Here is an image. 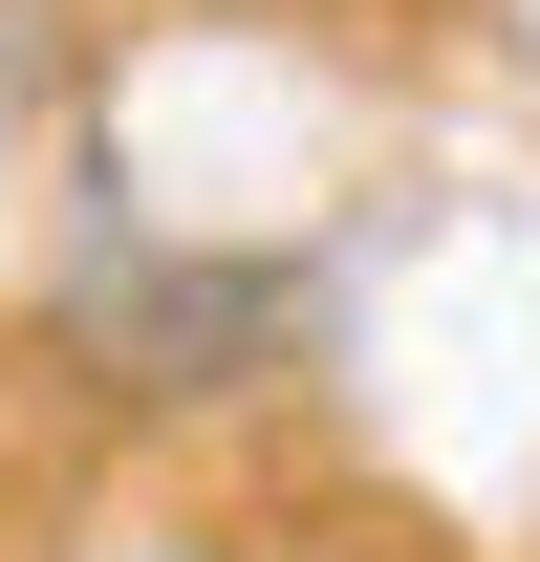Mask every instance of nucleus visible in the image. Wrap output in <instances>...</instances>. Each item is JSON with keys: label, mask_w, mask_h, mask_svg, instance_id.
<instances>
[{"label": "nucleus", "mask_w": 540, "mask_h": 562, "mask_svg": "<svg viewBox=\"0 0 540 562\" xmlns=\"http://www.w3.org/2000/svg\"><path fill=\"white\" fill-rule=\"evenodd\" d=\"M66 347L131 412H216L303 347V260H216V238H87L66 260Z\"/></svg>", "instance_id": "f257e3e1"}, {"label": "nucleus", "mask_w": 540, "mask_h": 562, "mask_svg": "<svg viewBox=\"0 0 540 562\" xmlns=\"http://www.w3.org/2000/svg\"><path fill=\"white\" fill-rule=\"evenodd\" d=\"M44 87H66V0H0V131H22Z\"/></svg>", "instance_id": "f03ea898"}]
</instances>
